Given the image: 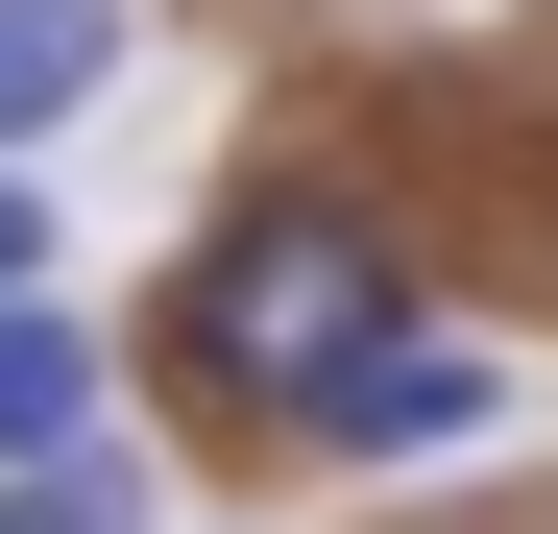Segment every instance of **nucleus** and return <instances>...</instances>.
<instances>
[{
    "mask_svg": "<svg viewBox=\"0 0 558 534\" xmlns=\"http://www.w3.org/2000/svg\"><path fill=\"white\" fill-rule=\"evenodd\" d=\"M0 534H146V462H122V437H73V462L0 486Z\"/></svg>",
    "mask_w": 558,
    "mask_h": 534,
    "instance_id": "nucleus-5",
    "label": "nucleus"
},
{
    "mask_svg": "<svg viewBox=\"0 0 558 534\" xmlns=\"http://www.w3.org/2000/svg\"><path fill=\"white\" fill-rule=\"evenodd\" d=\"M73 437H98V316H73V292H25V316H0V486H25V462H73Z\"/></svg>",
    "mask_w": 558,
    "mask_h": 534,
    "instance_id": "nucleus-4",
    "label": "nucleus"
},
{
    "mask_svg": "<svg viewBox=\"0 0 558 534\" xmlns=\"http://www.w3.org/2000/svg\"><path fill=\"white\" fill-rule=\"evenodd\" d=\"M364 340H413V243H389V195H340V170H243V195L195 219V267L146 292V389L292 462L316 389L364 365Z\"/></svg>",
    "mask_w": 558,
    "mask_h": 534,
    "instance_id": "nucleus-1",
    "label": "nucleus"
},
{
    "mask_svg": "<svg viewBox=\"0 0 558 534\" xmlns=\"http://www.w3.org/2000/svg\"><path fill=\"white\" fill-rule=\"evenodd\" d=\"M98 73H122V0H0V170L49 122H98Z\"/></svg>",
    "mask_w": 558,
    "mask_h": 534,
    "instance_id": "nucleus-3",
    "label": "nucleus"
},
{
    "mask_svg": "<svg viewBox=\"0 0 558 534\" xmlns=\"http://www.w3.org/2000/svg\"><path fill=\"white\" fill-rule=\"evenodd\" d=\"M49 292V170H0V316Z\"/></svg>",
    "mask_w": 558,
    "mask_h": 534,
    "instance_id": "nucleus-6",
    "label": "nucleus"
},
{
    "mask_svg": "<svg viewBox=\"0 0 558 534\" xmlns=\"http://www.w3.org/2000/svg\"><path fill=\"white\" fill-rule=\"evenodd\" d=\"M486 413H510V340H461V316H413V340H364V365L316 389V437H292V462H340V486H389V462H461Z\"/></svg>",
    "mask_w": 558,
    "mask_h": 534,
    "instance_id": "nucleus-2",
    "label": "nucleus"
}]
</instances>
